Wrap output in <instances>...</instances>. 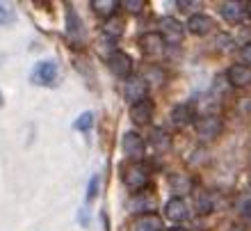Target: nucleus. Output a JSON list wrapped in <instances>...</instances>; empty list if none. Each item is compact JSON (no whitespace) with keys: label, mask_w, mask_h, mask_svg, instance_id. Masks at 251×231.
I'll return each instance as SVG.
<instances>
[{"label":"nucleus","mask_w":251,"mask_h":231,"mask_svg":"<svg viewBox=\"0 0 251 231\" xmlns=\"http://www.w3.org/2000/svg\"><path fill=\"white\" fill-rule=\"evenodd\" d=\"M228 231H247V229H245V227H242V225H233Z\"/></svg>","instance_id":"nucleus-31"},{"label":"nucleus","mask_w":251,"mask_h":231,"mask_svg":"<svg viewBox=\"0 0 251 231\" xmlns=\"http://www.w3.org/2000/svg\"><path fill=\"white\" fill-rule=\"evenodd\" d=\"M121 7H124L126 12H130V14H139L142 9H144V0H124Z\"/></svg>","instance_id":"nucleus-26"},{"label":"nucleus","mask_w":251,"mask_h":231,"mask_svg":"<svg viewBox=\"0 0 251 231\" xmlns=\"http://www.w3.org/2000/svg\"><path fill=\"white\" fill-rule=\"evenodd\" d=\"M92 9L103 19H112L114 12L119 9V2L117 0H92Z\"/></svg>","instance_id":"nucleus-18"},{"label":"nucleus","mask_w":251,"mask_h":231,"mask_svg":"<svg viewBox=\"0 0 251 231\" xmlns=\"http://www.w3.org/2000/svg\"><path fill=\"white\" fill-rule=\"evenodd\" d=\"M169 231H187V229H183V227H174V229H169Z\"/></svg>","instance_id":"nucleus-32"},{"label":"nucleus","mask_w":251,"mask_h":231,"mask_svg":"<svg viewBox=\"0 0 251 231\" xmlns=\"http://www.w3.org/2000/svg\"><path fill=\"white\" fill-rule=\"evenodd\" d=\"M126 26H124V21L119 19V16H112V19H105V23H103V34L105 37H110V39H119L121 34H124Z\"/></svg>","instance_id":"nucleus-19"},{"label":"nucleus","mask_w":251,"mask_h":231,"mask_svg":"<svg viewBox=\"0 0 251 231\" xmlns=\"http://www.w3.org/2000/svg\"><path fill=\"white\" fill-rule=\"evenodd\" d=\"M219 12H222L224 21H228V23H240V21L245 19L247 7L242 2H238V0H228V2H224V5L219 7Z\"/></svg>","instance_id":"nucleus-13"},{"label":"nucleus","mask_w":251,"mask_h":231,"mask_svg":"<svg viewBox=\"0 0 251 231\" xmlns=\"http://www.w3.org/2000/svg\"><path fill=\"white\" fill-rule=\"evenodd\" d=\"M146 89H149L146 80L142 78V76H132V78L126 80L124 96H126V101H130L132 106H135V103H139V101L146 99Z\"/></svg>","instance_id":"nucleus-6"},{"label":"nucleus","mask_w":251,"mask_h":231,"mask_svg":"<svg viewBox=\"0 0 251 231\" xmlns=\"http://www.w3.org/2000/svg\"><path fill=\"white\" fill-rule=\"evenodd\" d=\"M66 32H69V37H71L73 41H78V44L85 39V28H82L78 14L73 12L71 5H66Z\"/></svg>","instance_id":"nucleus-12"},{"label":"nucleus","mask_w":251,"mask_h":231,"mask_svg":"<svg viewBox=\"0 0 251 231\" xmlns=\"http://www.w3.org/2000/svg\"><path fill=\"white\" fill-rule=\"evenodd\" d=\"M197 135L199 140H203V142H212V140H217L224 131V121L217 117V115H208V117H199L197 124Z\"/></svg>","instance_id":"nucleus-1"},{"label":"nucleus","mask_w":251,"mask_h":231,"mask_svg":"<svg viewBox=\"0 0 251 231\" xmlns=\"http://www.w3.org/2000/svg\"><path fill=\"white\" fill-rule=\"evenodd\" d=\"M162 229V222L155 213H144V215H137V218L130 222V229L128 231H160Z\"/></svg>","instance_id":"nucleus-11"},{"label":"nucleus","mask_w":251,"mask_h":231,"mask_svg":"<svg viewBox=\"0 0 251 231\" xmlns=\"http://www.w3.org/2000/svg\"><path fill=\"white\" fill-rule=\"evenodd\" d=\"M197 211L201 213V215H208V213L215 211V202H212V195H210V192L201 190L197 195Z\"/></svg>","instance_id":"nucleus-21"},{"label":"nucleus","mask_w":251,"mask_h":231,"mask_svg":"<svg viewBox=\"0 0 251 231\" xmlns=\"http://www.w3.org/2000/svg\"><path fill=\"white\" fill-rule=\"evenodd\" d=\"M0 106H2V96H0Z\"/></svg>","instance_id":"nucleus-34"},{"label":"nucleus","mask_w":251,"mask_h":231,"mask_svg":"<svg viewBox=\"0 0 251 231\" xmlns=\"http://www.w3.org/2000/svg\"><path fill=\"white\" fill-rule=\"evenodd\" d=\"M57 76H60V66L55 64L53 59H41L37 62L32 69V83L34 85H55L57 83Z\"/></svg>","instance_id":"nucleus-2"},{"label":"nucleus","mask_w":251,"mask_h":231,"mask_svg":"<svg viewBox=\"0 0 251 231\" xmlns=\"http://www.w3.org/2000/svg\"><path fill=\"white\" fill-rule=\"evenodd\" d=\"M124 183L128 185V190L142 192L149 185V170L139 163H132L124 170Z\"/></svg>","instance_id":"nucleus-3"},{"label":"nucleus","mask_w":251,"mask_h":231,"mask_svg":"<svg viewBox=\"0 0 251 231\" xmlns=\"http://www.w3.org/2000/svg\"><path fill=\"white\" fill-rule=\"evenodd\" d=\"M169 185H172L174 197L183 199L187 192H192V178L187 176V174H174V176L169 178Z\"/></svg>","instance_id":"nucleus-17"},{"label":"nucleus","mask_w":251,"mask_h":231,"mask_svg":"<svg viewBox=\"0 0 251 231\" xmlns=\"http://www.w3.org/2000/svg\"><path fill=\"white\" fill-rule=\"evenodd\" d=\"M247 14L251 16V2H247Z\"/></svg>","instance_id":"nucleus-33"},{"label":"nucleus","mask_w":251,"mask_h":231,"mask_svg":"<svg viewBox=\"0 0 251 231\" xmlns=\"http://www.w3.org/2000/svg\"><path fill=\"white\" fill-rule=\"evenodd\" d=\"M99 183H100V176L99 174H94V176L89 178V188H87V199H89V202L99 195Z\"/></svg>","instance_id":"nucleus-27"},{"label":"nucleus","mask_w":251,"mask_h":231,"mask_svg":"<svg viewBox=\"0 0 251 231\" xmlns=\"http://www.w3.org/2000/svg\"><path fill=\"white\" fill-rule=\"evenodd\" d=\"M165 215L172 220V222H183V220L187 218V204H185V199L172 197L169 202H167V206H165Z\"/></svg>","instance_id":"nucleus-15"},{"label":"nucleus","mask_w":251,"mask_h":231,"mask_svg":"<svg viewBox=\"0 0 251 231\" xmlns=\"http://www.w3.org/2000/svg\"><path fill=\"white\" fill-rule=\"evenodd\" d=\"M151 144L155 146V151H167L169 146H172V138H169V133L162 131V128H155L151 133Z\"/></svg>","instance_id":"nucleus-20"},{"label":"nucleus","mask_w":251,"mask_h":231,"mask_svg":"<svg viewBox=\"0 0 251 231\" xmlns=\"http://www.w3.org/2000/svg\"><path fill=\"white\" fill-rule=\"evenodd\" d=\"M92 124H94V113H82L75 121H73V128L80 131V133H85V131L92 128Z\"/></svg>","instance_id":"nucleus-23"},{"label":"nucleus","mask_w":251,"mask_h":231,"mask_svg":"<svg viewBox=\"0 0 251 231\" xmlns=\"http://www.w3.org/2000/svg\"><path fill=\"white\" fill-rule=\"evenodd\" d=\"M226 80H228L233 87L251 85V69L247 64H233L231 69L226 71Z\"/></svg>","instance_id":"nucleus-10"},{"label":"nucleus","mask_w":251,"mask_h":231,"mask_svg":"<svg viewBox=\"0 0 251 231\" xmlns=\"http://www.w3.org/2000/svg\"><path fill=\"white\" fill-rule=\"evenodd\" d=\"M178 7H180V9H185V12H190V9L199 7V2H197V0H178Z\"/></svg>","instance_id":"nucleus-30"},{"label":"nucleus","mask_w":251,"mask_h":231,"mask_svg":"<svg viewBox=\"0 0 251 231\" xmlns=\"http://www.w3.org/2000/svg\"><path fill=\"white\" fill-rule=\"evenodd\" d=\"M107 64H110V71L117 76V78H130L132 73V59L128 53H124V51H114V53H110V58H107Z\"/></svg>","instance_id":"nucleus-4"},{"label":"nucleus","mask_w":251,"mask_h":231,"mask_svg":"<svg viewBox=\"0 0 251 231\" xmlns=\"http://www.w3.org/2000/svg\"><path fill=\"white\" fill-rule=\"evenodd\" d=\"M162 76H165V73L160 71L158 66H149V69H146V78L144 80H146V85H149V80H151V83H155V85H160V83L165 80Z\"/></svg>","instance_id":"nucleus-25"},{"label":"nucleus","mask_w":251,"mask_h":231,"mask_svg":"<svg viewBox=\"0 0 251 231\" xmlns=\"http://www.w3.org/2000/svg\"><path fill=\"white\" fill-rule=\"evenodd\" d=\"M139 46H142L144 55H149V58H160L165 53V39L160 37V32H146L139 39Z\"/></svg>","instance_id":"nucleus-7"},{"label":"nucleus","mask_w":251,"mask_h":231,"mask_svg":"<svg viewBox=\"0 0 251 231\" xmlns=\"http://www.w3.org/2000/svg\"><path fill=\"white\" fill-rule=\"evenodd\" d=\"M183 34H185V30H183V23L176 19H172V16H167V19L160 21V37L165 39V44L169 41V44H180L183 41Z\"/></svg>","instance_id":"nucleus-5"},{"label":"nucleus","mask_w":251,"mask_h":231,"mask_svg":"<svg viewBox=\"0 0 251 231\" xmlns=\"http://www.w3.org/2000/svg\"><path fill=\"white\" fill-rule=\"evenodd\" d=\"M240 55H242V62H245L247 66L251 64V41L249 44H245V46H242V51H240Z\"/></svg>","instance_id":"nucleus-29"},{"label":"nucleus","mask_w":251,"mask_h":231,"mask_svg":"<svg viewBox=\"0 0 251 231\" xmlns=\"http://www.w3.org/2000/svg\"><path fill=\"white\" fill-rule=\"evenodd\" d=\"M124 151L128 158H142L144 156V140L137 133H126L124 135Z\"/></svg>","instance_id":"nucleus-14"},{"label":"nucleus","mask_w":251,"mask_h":231,"mask_svg":"<svg viewBox=\"0 0 251 231\" xmlns=\"http://www.w3.org/2000/svg\"><path fill=\"white\" fill-rule=\"evenodd\" d=\"M151 206H153V197H151V195H137V197L130 202V208H132V211H142L139 215L151 213Z\"/></svg>","instance_id":"nucleus-22"},{"label":"nucleus","mask_w":251,"mask_h":231,"mask_svg":"<svg viewBox=\"0 0 251 231\" xmlns=\"http://www.w3.org/2000/svg\"><path fill=\"white\" fill-rule=\"evenodd\" d=\"M12 21V9L0 2V23H9Z\"/></svg>","instance_id":"nucleus-28"},{"label":"nucleus","mask_w":251,"mask_h":231,"mask_svg":"<svg viewBox=\"0 0 251 231\" xmlns=\"http://www.w3.org/2000/svg\"><path fill=\"white\" fill-rule=\"evenodd\" d=\"M215 28V23H212V19L208 16V14H192L190 19H187V30H190L192 34H197V37H203V34H208Z\"/></svg>","instance_id":"nucleus-8"},{"label":"nucleus","mask_w":251,"mask_h":231,"mask_svg":"<svg viewBox=\"0 0 251 231\" xmlns=\"http://www.w3.org/2000/svg\"><path fill=\"white\" fill-rule=\"evenodd\" d=\"M238 211L242 215H251V192H245L238 197Z\"/></svg>","instance_id":"nucleus-24"},{"label":"nucleus","mask_w":251,"mask_h":231,"mask_svg":"<svg viewBox=\"0 0 251 231\" xmlns=\"http://www.w3.org/2000/svg\"><path fill=\"white\" fill-rule=\"evenodd\" d=\"M192 115H194L192 106H185V103H180V106H176V108L172 110L169 119H172L174 128H185V126L192 124Z\"/></svg>","instance_id":"nucleus-16"},{"label":"nucleus","mask_w":251,"mask_h":231,"mask_svg":"<svg viewBox=\"0 0 251 231\" xmlns=\"http://www.w3.org/2000/svg\"><path fill=\"white\" fill-rule=\"evenodd\" d=\"M153 110H155L153 101L144 99V101H139V103H135V106L130 108V119L137 126H146L149 121H151V117H153Z\"/></svg>","instance_id":"nucleus-9"}]
</instances>
